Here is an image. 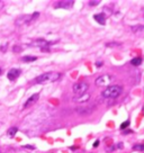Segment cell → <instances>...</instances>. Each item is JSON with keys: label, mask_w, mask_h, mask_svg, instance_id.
I'll return each instance as SVG.
<instances>
[{"label": "cell", "mask_w": 144, "mask_h": 153, "mask_svg": "<svg viewBox=\"0 0 144 153\" xmlns=\"http://www.w3.org/2000/svg\"><path fill=\"white\" fill-rule=\"evenodd\" d=\"M123 92V87L118 84H115V86H108L105 90L102 91V97L104 98H112L115 99L117 97H119Z\"/></svg>", "instance_id": "cell-1"}, {"label": "cell", "mask_w": 144, "mask_h": 153, "mask_svg": "<svg viewBox=\"0 0 144 153\" xmlns=\"http://www.w3.org/2000/svg\"><path fill=\"white\" fill-rule=\"evenodd\" d=\"M61 76V73H54V72H46V73H43L40 76H36L34 79V83H43L46 82V81H56L58 78Z\"/></svg>", "instance_id": "cell-2"}, {"label": "cell", "mask_w": 144, "mask_h": 153, "mask_svg": "<svg viewBox=\"0 0 144 153\" xmlns=\"http://www.w3.org/2000/svg\"><path fill=\"white\" fill-rule=\"evenodd\" d=\"M88 89H89V84H88L87 82H78L73 86V91L76 96L87 92Z\"/></svg>", "instance_id": "cell-3"}, {"label": "cell", "mask_w": 144, "mask_h": 153, "mask_svg": "<svg viewBox=\"0 0 144 153\" xmlns=\"http://www.w3.org/2000/svg\"><path fill=\"white\" fill-rule=\"evenodd\" d=\"M110 80H112L110 76L104 74V76H100L99 78H97L96 81H94V83H96L97 86H99V87H108L109 83H110Z\"/></svg>", "instance_id": "cell-4"}, {"label": "cell", "mask_w": 144, "mask_h": 153, "mask_svg": "<svg viewBox=\"0 0 144 153\" xmlns=\"http://www.w3.org/2000/svg\"><path fill=\"white\" fill-rule=\"evenodd\" d=\"M54 42H47L46 40H44V38H37V40H33V42L30 43L32 46H37V47H45V46H48V45L53 44Z\"/></svg>", "instance_id": "cell-5"}, {"label": "cell", "mask_w": 144, "mask_h": 153, "mask_svg": "<svg viewBox=\"0 0 144 153\" xmlns=\"http://www.w3.org/2000/svg\"><path fill=\"white\" fill-rule=\"evenodd\" d=\"M20 73H22V71H20L19 69L12 68V69H10L8 71V73H7V78H8L10 81H14V80H16V79L19 76Z\"/></svg>", "instance_id": "cell-6"}, {"label": "cell", "mask_w": 144, "mask_h": 153, "mask_svg": "<svg viewBox=\"0 0 144 153\" xmlns=\"http://www.w3.org/2000/svg\"><path fill=\"white\" fill-rule=\"evenodd\" d=\"M73 2L72 0H65V1H58L55 4H54V8H64V9H68V8H71L73 6Z\"/></svg>", "instance_id": "cell-7"}, {"label": "cell", "mask_w": 144, "mask_h": 153, "mask_svg": "<svg viewBox=\"0 0 144 153\" xmlns=\"http://www.w3.org/2000/svg\"><path fill=\"white\" fill-rule=\"evenodd\" d=\"M32 22V15H24L22 17L17 18L16 20V25L19 26V25H24V24H30Z\"/></svg>", "instance_id": "cell-8"}, {"label": "cell", "mask_w": 144, "mask_h": 153, "mask_svg": "<svg viewBox=\"0 0 144 153\" xmlns=\"http://www.w3.org/2000/svg\"><path fill=\"white\" fill-rule=\"evenodd\" d=\"M90 99V94L89 92H84V94H79V96H76L73 98V101H76V102H86V101H88Z\"/></svg>", "instance_id": "cell-9"}, {"label": "cell", "mask_w": 144, "mask_h": 153, "mask_svg": "<svg viewBox=\"0 0 144 153\" xmlns=\"http://www.w3.org/2000/svg\"><path fill=\"white\" fill-rule=\"evenodd\" d=\"M38 98H40V94H32V96L29 97V98L26 100V102L24 104V108H28L29 106H32L34 102H35V101H37V100H38Z\"/></svg>", "instance_id": "cell-10"}, {"label": "cell", "mask_w": 144, "mask_h": 153, "mask_svg": "<svg viewBox=\"0 0 144 153\" xmlns=\"http://www.w3.org/2000/svg\"><path fill=\"white\" fill-rule=\"evenodd\" d=\"M94 20H96L97 22H99L100 25H105L106 24V15L104 12H100V14H96V15L94 16Z\"/></svg>", "instance_id": "cell-11"}, {"label": "cell", "mask_w": 144, "mask_h": 153, "mask_svg": "<svg viewBox=\"0 0 144 153\" xmlns=\"http://www.w3.org/2000/svg\"><path fill=\"white\" fill-rule=\"evenodd\" d=\"M18 132V127H16V126H14V127H10L8 130V132H7V134H8L9 137H14L16 134H17Z\"/></svg>", "instance_id": "cell-12"}, {"label": "cell", "mask_w": 144, "mask_h": 153, "mask_svg": "<svg viewBox=\"0 0 144 153\" xmlns=\"http://www.w3.org/2000/svg\"><path fill=\"white\" fill-rule=\"evenodd\" d=\"M22 60L24 62H33V61L37 60V56H33V55H26V56H22Z\"/></svg>", "instance_id": "cell-13"}, {"label": "cell", "mask_w": 144, "mask_h": 153, "mask_svg": "<svg viewBox=\"0 0 144 153\" xmlns=\"http://www.w3.org/2000/svg\"><path fill=\"white\" fill-rule=\"evenodd\" d=\"M130 29L134 33H138V32L144 30V26L143 25H135V26H130Z\"/></svg>", "instance_id": "cell-14"}, {"label": "cell", "mask_w": 144, "mask_h": 153, "mask_svg": "<svg viewBox=\"0 0 144 153\" xmlns=\"http://www.w3.org/2000/svg\"><path fill=\"white\" fill-rule=\"evenodd\" d=\"M141 63H142L141 58H132V60H130V64L134 65V66H138V65H141Z\"/></svg>", "instance_id": "cell-15"}, {"label": "cell", "mask_w": 144, "mask_h": 153, "mask_svg": "<svg viewBox=\"0 0 144 153\" xmlns=\"http://www.w3.org/2000/svg\"><path fill=\"white\" fill-rule=\"evenodd\" d=\"M133 150L134 151H142V152H144V144H135V145L133 146Z\"/></svg>", "instance_id": "cell-16"}, {"label": "cell", "mask_w": 144, "mask_h": 153, "mask_svg": "<svg viewBox=\"0 0 144 153\" xmlns=\"http://www.w3.org/2000/svg\"><path fill=\"white\" fill-rule=\"evenodd\" d=\"M122 43L119 42H110V43H107L106 44V46L107 47H117V46H120Z\"/></svg>", "instance_id": "cell-17"}, {"label": "cell", "mask_w": 144, "mask_h": 153, "mask_svg": "<svg viewBox=\"0 0 144 153\" xmlns=\"http://www.w3.org/2000/svg\"><path fill=\"white\" fill-rule=\"evenodd\" d=\"M130 120H126V122H124V123L120 124V127H119V128H120L122 130H125V128H127L128 126H130Z\"/></svg>", "instance_id": "cell-18"}, {"label": "cell", "mask_w": 144, "mask_h": 153, "mask_svg": "<svg viewBox=\"0 0 144 153\" xmlns=\"http://www.w3.org/2000/svg\"><path fill=\"white\" fill-rule=\"evenodd\" d=\"M22 51V46H18V45H15V46L12 47V52L14 53H19V52Z\"/></svg>", "instance_id": "cell-19"}, {"label": "cell", "mask_w": 144, "mask_h": 153, "mask_svg": "<svg viewBox=\"0 0 144 153\" xmlns=\"http://www.w3.org/2000/svg\"><path fill=\"white\" fill-rule=\"evenodd\" d=\"M99 0H90L89 1V6H97V4H99Z\"/></svg>", "instance_id": "cell-20"}, {"label": "cell", "mask_w": 144, "mask_h": 153, "mask_svg": "<svg viewBox=\"0 0 144 153\" xmlns=\"http://www.w3.org/2000/svg\"><path fill=\"white\" fill-rule=\"evenodd\" d=\"M24 148H28V150H35V146L34 145H24Z\"/></svg>", "instance_id": "cell-21"}, {"label": "cell", "mask_w": 144, "mask_h": 153, "mask_svg": "<svg viewBox=\"0 0 144 153\" xmlns=\"http://www.w3.org/2000/svg\"><path fill=\"white\" fill-rule=\"evenodd\" d=\"M7 45H8V44L1 45V46H0V51H1V52H6L7 51Z\"/></svg>", "instance_id": "cell-22"}, {"label": "cell", "mask_w": 144, "mask_h": 153, "mask_svg": "<svg viewBox=\"0 0 144 153\" xmlns=\"http://www.w3.org/2000/svg\"><path fill=\"white\" fill-rule=\"evenodd\" d=\"M123 145H124V144L122 143V142H119V143L115 144V146H116V148H123Z\"/></svg>", "instance_id": "cell-23"}, {"label": "cell", "mask_w": 144, "mask_h": 153, "mask_svg": "<svg viewBox=\"0 0 144 153\" xmlns=\"http://www.w3.org/2000/svg\"><path fill=\"white\" fill-rule=\"evenodd\" d=\"M40 51H42V52H50V47H48V46L42 47V48H40Z\"/></svg>", "instance_id": "cell-24"}, {"label": "cell", "mask_w": 144, "mask_h": 153, "mask_svg": "<svg viewBox=\"0 0 144 153\" xmlns=\"http://www.w3.org/2000/svg\"><path fill=\"white\" fill-rule=\"evenodd\" d=\"M101 65H102V61H98V62H96V66L97 68H100Z\"/></svg>", "instance_id": "cell-25"}, {"label": "cell", "mask_w": 144, "mask_h": 153, "mask_svg": "<svg viewBox=\"0 0 144 153\" xmlns=\"http://www.w3.org/2000/svg\"><path fill=\"white\" fill-rule=\"evenodd\" d=\"M98 145H99V140H96V141H94V148H97Z\"/></svg>", "instance_id": "cell-26"}, {"label": "cell", "mask_w": 144, "mask_h": 153, "mask_svg": "<svg viewBox=\"0 0 144 153\" xmlns=\"http://www.w3.org/2000/svg\"><path fill=\"white\" fill-rule=\"evenodd\" d=\"M123 133H124V134H128V133H132V130H123Z\"/></svg>", "instance_id": "cell-27"}, {"label": "cell", "mask_w": 144, "mask_h": 153, "mask_svg": "<svg viewBox=\"0 0 144 153\" xmlns=\"http://www.w3.org/2000/svg\"><path fill=\"white\" fill-rule=\"evenodd\" d=\"M70 148V150H76V146H70V148Z\"/></svg>", "instance_id": "cell-28"}, {"label": "cell", "mask_w": 144, "mask_h": 153, "mask_svg": "<svg viewBox=\"0 0 144 153\" xmlns=\"http://www.w3.org/2000/svg\"><path fill=\"white\" fill-rule=\"evenodd\" d=\"M2 73V70H1V68H0V74H1Z\"/></svg>", "instance_id": "cell-29"}, {"label": "cell", "mask_w": 144, "mask_h": 153, "mask_svg": "<svg viewBox=\"0 0 144 153\" xmlns=\"http://www.w3.org/2000/svg\"><path fill=\"white\" fill-rule=\"evenodd\" d=\"M2 6V1H0V7H1Z\"/></svg>", "instance_id": "cell-30"}]
</instances>
